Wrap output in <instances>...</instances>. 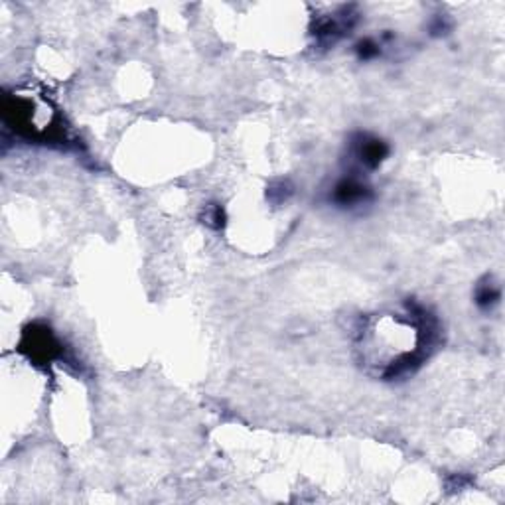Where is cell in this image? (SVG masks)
Instances as JSON below:
<instances>
[{
  "label": "cell",
  "mask_w": 505,
  "mask_h": 505,
  "mask_svg": "<svg viewBox=\"0 0 505 505\" xmlns=\"http://www.w3.org/2000/svg\"><path fill=\"white\" fill-rule=\"evenodd\" d=\"M20 350L34 363H50L60 355V343L48 328L30 326L24 332Z\"/></svg>",
  "instance_id": "1"
},
{
  "label": "cell",
  "mask_w": 505,
  "mask_h": 505,
  "mask_svg": "<svg viewBox=\"0 0 505 505\" xmlns=\"http://www.w3.org/2000/svg\"><path fill=\"white\" fill-rule=\"evenodd\" d=\"M351 155L355 158V162L368 168V170H375L379 164L383 162L389 155V148L383 140H379L375 137H368V135H360L358 140L353 142V150Z\"/></svg>",
  "instance_id": "2"
},
{
  "label": "cell",
  "mask_w": 505,
  "mask_h": 505,
  "mask_svg": "<svg viewBox=\"0 0 505 505\" xmlns=\"http://www.w3.org/2000/svg\"><path fill=\"white\" fill-rule=\"evenodd\" d=\"M369 188L355 176H350V178H343L335 184L334 188V202L340 204V206H358V204H363L368 202L369 197Z\"/></svg>",
  "instance_id": "3"
},
{
  "label": "cell",
  "mask_w": 505,
  "mask_h": 505,
  "mask_svg": "<svg viewBox=\"0 0 505 505\" xmlns=\"http://www.w3.org/2000/svg\"><path fill=\"white\" fill-rule=\"evenodd\" d=\"M476 302L481 308H491L494 304L499 302V288L494 284H481L476 292Z\"/></svg>",
  "instance_id": "4"
},
{
  "label": "cell",
  "mask_w": 505,
  "mask_h": 505,
  "mask_svg": "<svg viewBox=\"0 0 505 505\" xmlns=\"http://www.w3.org/2000/svg\"><path fill=\"white\" fill-rule=\"evenodd\" d=\"M212 227H222L223 225V212L219 206H209L206 212V222Z\"/></svg>",
  "instance_id": "5"
},
{
  "label": "cell",
  "mask_w": 505,
  "mask_h": 505,
  "mask_svg": "<svg viewBox=\"0 0 505 505\" xmlns=\"http://www.w3.org/2000/svg\"><path fill=\"white\" fill-rule=\"evenodd\" d=\"M358 52H360L363 60H369V58H373V56L379 53V46L375 42H371V40H365V42H361L358 46Z\"/></svg>",
  "instance_id": "6"
}]
</instances>
